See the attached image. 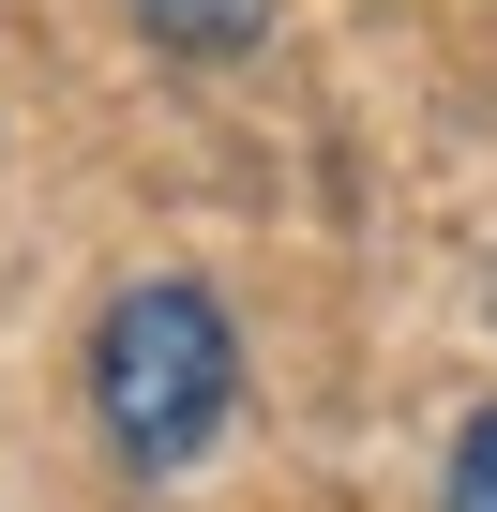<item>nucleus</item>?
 Masks as SVG:
<instances>
[{
    "label": "nucleus",
    "instance_id": "obj_1",
    "mask_svg": "<svg viewBox=\"0 0 497 512\" xmlns=\"http://www.w3.org/2000/svg\"><path fill=\"white\" fill-rule=\"evenodd\" d=\"M241 407V317L196 287V272H136L106 317H91V422L136 482H181Z\"/></svg>",
    "mask_w": 497,
    "mask_h": 512
},
{
    "label": "nucleus",
    "instance_id": "obj_2",
    "mask_svg": "<svg viewBox=\"0 0 497 512\" xmlns=\"http://www.w3.org/2000/svg\"><path fill=\"white\" fill-rule=\"evenodd\" d=\"M136 31L166 61H241V46L272 31V0H136Z\"/></svg>",
    "mask_w": 497,
    "mask_h": 512
},
{
    "label": "nucleus",
    "instance_id": "obj_3",
    "mask_svg": "<svg viewBox=\"0 0 497 512\" xmlns=\"http://www.w3.org/2000/svg\"><path fill=\"white\" fill-rule=\"evenodd\" d=\"M437 512H497V407L452 422V467H437Z\"/></svg>",
    "mask_w": 497,
    "mask_h": 512
}]
</instances>
